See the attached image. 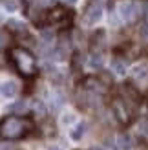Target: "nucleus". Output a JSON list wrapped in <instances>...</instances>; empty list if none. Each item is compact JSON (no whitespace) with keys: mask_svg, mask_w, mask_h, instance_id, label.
<instances>
[{"mask_svg":"<svg viewBox=\"0 0 148 150\" xmlns=\"http://www.w3.org/2000/svg\"><path fill=\"white\" fill-rule=\"evenodd\" d=\"M31 128H33V123L27 117L7 115L0 121V137L6 141H17L26 137Z\"/></svg>","mask_w":148,"mask_h":150,"instance_id":"obj_1","label":"nucleus"},{"mask_svg":"<svg viewBox=\"0 0 148 150\" xmlns=\"http://www.w3.org/2000/svg\"><path fill=\"white\" fill-rule=\"evenodd\" d=\"M9 59L15 64L17 71L22 75V77H33L37 73V61L31 51H27L26 48H11L9 50Z\"/></svg>","mask_w":148,"mask_h":150,"instance_id":"obj_2","label":"nucleus"},{"mask_svg":"<svg viewBox=\"0 0 148 150\" xmlns=\"http://www.w3.org/2000/svg\"><path fill=\"white\" fill-rule=\"evenodd\" d=\"M112 110H113L117 121L121 125H128L132 119H134V110L128 108V103L124 99H115L113 104H112Z\"/></svg>","mask_w":148,"mask_h":150,"instance_id":"obj_3","label":"nucleus"},{"mask_svg":"<svg viewBox=\"0 0 148 150\" xmlns=\"http://www.w3.org/2000/svg\"><path fill=\"white\" fill-rule=\"evenodd\" d=\"M139 13H141V6L137 2H134V0H126V2H123L119 6V15H121V18L126 20V22L135 20L139 17Z\"/></svg>","mask_w":148,"mask_h":150,"instance_id":"obj_4","label":"nucleus"},{"mask_svg":"<svg viewBox=\"0 0 148 150\" xmlns=\"http://www.w3.org/2000/svg\"><path fill=\"white\" fill-rule=\"evenodd\" d=\"M70 18V11H66L62 6H55L53 9L46 13V24H64Z\"/></svg>","mask_w":148,"mask_h":150,"instance_id":"obj_5","label":"nucleus"},{"mask_svg":"<svg viewBox=\"0 0 148 150\" xmlns=\"http://www.w3.org/2000/svg\"><path fill=\"white\" fill-rule=\"evenodd\" d=\"M101 15H102V7H101V4L92 2L90 7H88L86 13H84V24H88V26L95 24V22L101 18Z\"/></svg>","mask_w":148,"mask_h":150,"instance_id":"obj_6","label":"nucleus"},{"mask_svg":"<svg viewBox=\"0 0 148 150\" xmlns=\"http://www.w3.org/2000/svg\"><path fill=\"white\" fill-rule=\"evenodd\" d=\"M132 77L137 82L139 86L148 84V66L146 64H137L134 70H132Z\"/></svg>","mask_w":148,"mask_h":150,"instance_id":"obj_7","label":"nucleus"},{"mask_svg":"<svg viewBox=\"0 0 148 150\" xmlns=\"http://www.w3.org/2000/svg\"><path fill=\"white\" fill-rule=\"evenodd\" d=\"M17 82L15 81H4L2 84H0V93H2L4 97H7V99H9V97H15L17 95Z\"/></svg>","mask_w":148,"mask_h":150,"instance_id":"obj_8","label":"nucleus"},{"mask_svg":"<svg viewBox=\"0 0 148 150\" xmlns=\"http://www.w3.org/2000/svg\"><path fill=\"white\" fill-rule=\"evenodd\" d=\"M49 106L53 108V110H58V108H62L64 106V103H66V99H64V95L61 93V92H57V90H53V92H49Z\"/></svg>","mask_w":148,"mask_h":150,"instance_id":"obj_9","label":"nucleus"},{"mask_svg":"<svg viewBox=\"0 0 148 150\" xmlns=\"http://www.w3.org/2000/svg\"><path fill=\"white\" fill-rule=\"evenodd\" d=\"M102 62H104V57H102V53H101V51H99V53H95V51H93L88 64H90L92 70H97V68H101V66H102Z\"/></svg>","mask_w":148,"mask_h":150,"instance_id":"obj_10","label":"nucleus"},{"mask_svg":"<svg viewBox=\"0 0 148 150\" xmlns=\"http://www.w3.org/2000/svg\"><path fill=\"white\" fill-rule=\"evenodd\" d=\"M86 134V123H79L77 126H75V130H71V139H75V141H79L80 137H82Z\"/></svg>","mask_w":148,"mask_h":150,"instance_id":"obj_11","label":"nucleus"},{"mask_svg":"<svg viewBox=\"0 0 148 150\" xmlns=\"http://www.w3.org/2000/svg\"><path fill=\"white\" fill-rule=\"evenodd\" d=\"M112 70L117 75H124V73H126V64H124L123 61H119V59H113V61H112Z\"/></svg>","mask_w":148,"mask_h":150,"instance_id":"obj_12","label":"nucleus"},{"mask_svg":"<svg viewBox=\"0 0 148 150\" xmlns=\"http://www.w3.org/2000/svg\"><path fill=\"white\" fill-rule=\"evenodd\" d=\"M7 28H9L11 31H15V33H24L26 31V26L22 24V22H18V20H9L7 22Z\"/></svg>","mask_w":148,"mask_h":150,"instance_id":"obj_13","label":"nucleus"},{"mask_svg":"<svg viewBox=\"0 0 148 150\" xmlns=\"http://www.w3.org/2000/svg\"><path fill=\"white\" fill-rule=\"evenodd\" d=\"M117 143H119V148H121V150H126V148L132 146V139H130L128 134H121L119 139H117Z\"/></svg>","mask_w":148,"mask_h":150,"instance_id":"obj_14","label":"nucleus"},{"mask_svg":"<svg viewBox=\"0 0 148 150\" xmlns=\"http://www.w3.org/2000/svg\"><path fill=\"white\" fill-rule=\"evenodd\" d=\"M2 4H4V7H6V9H7V11H11V13L18 9V4H17V0H4Z\"/></svg>","mask_w":148,"mask_h":150,"instance_id":"obj_15","label":"nucleus"},{"mask_svg":"<svg viewBox=\"0 0 148 150\" xmlns=\"http://www.w3.org/2000/svg\"><path fill=\"white\" fill-rule=\"evenodd\" d=\"M9 110H13V112H24V110H26V103L20 101V103H17V104H13V106H9Z\"/></svg>","mask_w":148,"mask_h":150,"instance_id":"obj_16","label":"nucleus"},{"mask_svg":"<svg viewBox=\"0 0 148 150\" xmlns=\"http://www.w3.org/2000/svg\"><path fill=\"white\" fill-rule=\"evenodd\" d=\"M73 119H75V117H73L71 114H68V115L62 117V123H64V125H70V123H73Z\"/></svg>","mask_w":148,"mask_h":150,"instance_id":"obj_17","label":"nucleus"},{"mask_svg":"<svg viewBox=\"0 0 148 150\" xmlns=\"http://www.w3.org/2000/svg\"><path fill=\"white\" fill-rule=\"evenodd\" d=\"M143 134H148V121H143Z\"/></svg>","mask_w":148,"mask_h":150,"instance_id":"obj_18","label":"nucleus"},{"mask_svg":"<svg viewBox=\"0 0 148 150\" xmlns=\"http://www.w3.org/2000/svg\"><path fill=\"white\" fill-rule=\"evenodd\" d=\"M4 44H6V37H4V33H2V31H0V48H2Z\"/></svg>","mask_w":148,"mask_h":150,"instance_id":"obj_19","label":"nucleus"},{"mask_svg":"<svg viewBox=\"0 0 148 150\" xmlns=\"http://www.w3.org/2000/svg\"><path fill=\"white\" fill-rule=\"evenodd\" d=\"M143 35H146V37H148V24H146V26H143Z\"/></svg>","mask_w":148,"mask_h":150,"instance_id":"obj_20","label":"nucleus"},{"mask_svg":"<svg viewBox=\"0 0 148 150\" xmlns=\"http://www.w3.org/2000/svg\"><path fill=\"white\" fill-rule=\"evenodd\" d=\"M64 2H66V4H71V6H73V4H77V0H64Z\"/></svg>","mask_w":148,"mask_h":150,"instance_id":"obj_21","label":"nucleus"},{"mask_svg":"<svg viewBox=\"0 0 148 150\" xmlns=\"http://www.w3.org/2000/svg\"><path fill=\"white\" fill-rule=\"evenodd\" d=\"M144 17H146V20H148V6H146V13H144Z\"/></svg>","mask_w":148,"mask_h":150,"instance_id":"obj_22","label":"nucleus"},{"mask_svg":"<svg viewBox=\"0 0 148 150\" xmlns=\"http://www.w3.org/2000/svg\"><path fill=\"white\" fill-rule=\"evenodd\" d=\"M93 150H104V148H101V146H95V148H93Z\"/></svg>","mask_w":148,"mask_h":150,"instance_id":"obj_23","label":"nucleus"},{"mask_svg":"<svg viewBox=\"0 0 148 150\" xmlns=\"http://www.w3.org/2000/svg\"><path fill=\"white\" fill-rule=\"evenodd\" d=\"M49 150H61V148H57V146H51V148H49Z\"/></svg>","mask_w":148,"mask_h":150,"instance_id":"obj_24","label":"nucleus"}]
</instances>
